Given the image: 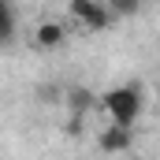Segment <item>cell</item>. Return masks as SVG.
Listing matches in <instances>:
<instances>
[{"instance_id":"6da1fadb","label":"cell","mask_w":160,"mask_h":160,"mask_svg":"<svg viewBox=\"0 0 160 160\" xmlns=\"http://www.w3.org/2000/svg\"><path fill=\"white\" fill-rule=\"evenodd\" d=\"M101 108L108 112V123L119 127H134V119L142 116V86H116L101 97Z\"/></svg>"},{"instance_id":"7a4b0ae2","label":"cell","mask_w":160,"mask_h":160,"mask_svg":"<svg viewBox=\"0 0 160 160\" xmlns=\"http://www.w3.org/2000/svg\"><path fill=\"white\" fill-rule=\"evenodd\" d=\"M67 8H71V15H75V22H82L89 34H101V30H108L112 26V8L104 4V0H67Z\"/></svg>"},{"instance_id":"3957f363","label":"cell","mask_w":160,"mask_h":160,"mask_svg":"<svg viewBox=\"0 0 160 160\" xmlns=\"http://www.w3.org/2000/svg\"><path fill=\"white\" fill-rule=\"evenodd\" d=\"M97 145H101V153H127L130 145H134V127H119V123H108L101 134H97Z\"/></svg>"},{"instance_id":"277c9868","label":"cell","mask_w":160,"mask_h":160,"mask_svg":"<svg viewBox=\"0 0 160 160\" xmlns=\"http://www.w3.org/2000/svg\"><path fill=\"white\" fill-rule=\"evenodd\" d=\"M63 101H67V108H71V119H75V127H78V123L86 119L93 108H101V97H93L86 86H71Z\"/></svg>"},{"instance_id":"5b68a950","label":"cell","mask_w":160,"mask_h":160,"mask_svg":"<svg viewBox=\"0 0 160 160\" xmlns=\"http://www.w3.org/2000/svg\"><path fill=\"white\" fill-rule=\"evenodd\" d=\"M63 41H67V26L63 22H56V19L38 22V30H34V45L38 48H60Z\"/></svg>"},{"instance_id":"8992f818","label":"cell","mask_w":160,"mask_h":160,"mask_svg":"<svg viewBox=\"0 0 160 160\" xmlns=\"http://www.w3.org/2000/svg\"><path fill=\"white\" fill-rule=\"evenodd\" d=\"M11 34H15V15H11L8 0H0V45L11 41Z\"/></svg>"},{"instance_id":"52a82bcc","label":"cell","mask_w":160,"mask_h":160,"mask_svg":"<svg viewBox=\"0 0 160 160\" xmlns=\"http://www.w3.org/2000/svg\"><path fill=\"white\" fill-rule=\"evenodd\" d=\"M104 4L112 8V15H134L142 8V0H104Z\"/></svg>"},{"instance_id":"ba28073f","label":"cell","mask_w":160,"mask_h":160,"mask_svg":"<svg viewBox=\"0 0 160 160\" xmlns=\"http://www.w3.org/2000/svg\"><path fill=\"white\" fill-rule=\"evenodd\" d=\"M157 97H160V89H157Z\"/></svg>"}]
</instances>
